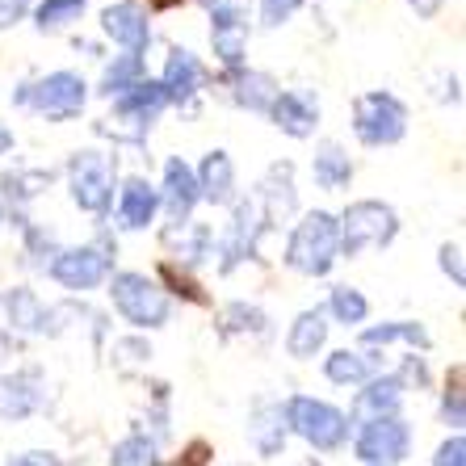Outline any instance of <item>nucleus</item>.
<instances>
[{"label": "nucleus", "mask_w": 466, "mask_h": 466, "mask_svg": "<svg viewBox=\"0 0 466 466\" xmlns=\"http://www.w3.org/2000/svg\"><path fill=\"white\" fill-rule=\"evenodd\" d=\"M303 0H260V22L265 25H282Z\"/></svg>", "instance_id": "2f4dec72"}, {"label": "nucleus", "mask_w": 466, "mask_h": 466, "mask_svg": "<svg viewBox=\"0 0 466 466\" xmlns=\"http://www.w3.org/2000/svg\"><path fill=\"white\" fill-rule=\"evenodd\" d=\"M88 0H43L38 5V30H59V25L76 22L80 13H85Z\"/></svg>", "instance_id": "a878e982"}, {"label": "nucleus", "mask_w": 466, "mask_h": 466, "mask_svg": "<svg viewBox=\"0 0 466 466\" xmlns=\"http://www.w3.org/2000/svg\"><path fill=\"white\" fill-rule=\"evenodd\" d=\"M22 13H25V0H0V30H5V25H13Z\"/></svg>", "instance_id": "f704fd0d"}, {"label": "nucleus", "mask_w": 466, "mask_h": 466, "mask_svg": "<svg viewBox=\"0 0 466 466\" xmlns=\"http://www.w3.org/2000/svg\"><path fill=\"white\" fill-rule=\"evenodd\" d=\"M328 379L332 382H361L370 374V366H366V358L361 353H349V349H340V353H332L328 358Z\"/></svg>", "instance_id": "bb28decb"}, {"label": "nucleus", "mask_w": 466, "mask_h": 466, "mask_svg": "<svg viewBox=\"0 0 466 466\" xmlns=\"http://www.w3.org/2000/svg\"><path fill=\"white\" fill-rule=\"evenodd\" d=\"M198 198H210V202H228L231 198V160H228V152H210L207 160H202Z\"/></svg>", "instance_id": "aec40b11"}, {"label": "nucleus", "mask_w": 466, "mask_h": 466, "mask_svg": "<svg viewBox=\"0 0 466 466\" xmlns=\"http://www.w3.org/2000/svg\"><path fill=\"white\" fill-rule=\"evenodd\" d=\"M282 437H286L282 408H265V412L252 420V441H257L260 454H278V450H282Z\"/></svg>", "instance_id": "4be33fe9"}, {"label": "nucleus", "mask_w": 466, "mask_h": 466, "mask_svg": "<svg viewBox=\"0 0 466 466\" xmlns=\"http://www.w3.org/2000/svg\"><path fill=\"white\" fill-rule=\"evenodd\" d=\"M51 278L67 290H93L109 278V252L106 248H67L55 257Z\"/></svg>", "instance_id": "1a4fd4ad"}, {"label": "nucleus", "mask_w": 466, "mask_h": 466, "mask_svg": "<svg viewBox=\"0 0 466 466\" xmlns=\"http://www.w3.org/2000/svg\"><path fill=\"white\" fill-rule=\"evenodd\" d=\"M286 424H290L303 441H311L315 450H337L349 433V420L337 408H328V403H319V400H307V395H294L290 400Z\"/></svg>", "instance_id": "39448f33"}, {"label": "nucleus", "mask_w": 466, "mask_h": 466, "mask_svg": "<svg viewBox=\"0 0 466 466\" xmlns=\"http://www.w3.org/2000/svg\"><path fill=\"white\" fill-rule=\"evenodd\" d=\"M358 458H366L374 466H390V462H400V458H408V424L400 416H382V420L361 424Z\"/></svg>", "instance_id": "6e6552de"}, {"label": "nucleus", "mask_w": 466, "mask_h": 466, "mask_svg": "<svg viewBox=\"0 0 466 466\" xmlns=\"http://www.w3.org/2000/svg\"><path fill=\"white\" fill-rule=\"evenodd\" d=\"M101 25H106V34L114 43L127 46V55H143V46L152 38L147 17H143L139 5H109V9L101 13Z\"/></svg>", "instance_id": "9d476101"}, {"label": "nucleus", "mask_w": 466, "mask_h": 466, "mask_svg": "<svg viewBox=\"0 0 466 466\" xmlns=\"http://www.w3.org/2000/svg\"><path fill=\"white\" fill-rule=\"evenodd\" d=\"M160 278H164V282H168V286H173L177 294H185L189 303H207V294H202V286H198L194 278H189V273H181V269H177L173 260H164V265H160Z\"/></svg>", "instance_id": "c756f323"}, {"label": "nucleus", "mask_w": 466, "mask_h": 466, "mask_svg": "<svg viewBox=\"0 0 466 466\" xmlns=\"http://www.w3.org/2000/svg\"><path fill=\"white\" fill-rule=\"evenodd\" d=\"M109 294H114V307H118L135 328H160L164 319H168V299H164L160 286L147 282L143 273H118L114 286H109Z\"/></svg>", "instance_id": "7ed1b4c3"}, {"label": "nucleus", "mask_w": 466, "mask_h": 466, "mask_svg": "<svg viewBox=\"0 0 466 466\" xmlns=\"http://www.w3.org/2000/svg\"><path fill=\"white\" fill-rule=\"evenodd\" d=\"M337 252H340V223L328 210H315L294 228L286 260H290V269L307 273V278H324L332 269Z\"/></svg>", "instance_id": "f257e3e1"}, {"label": "nucleus", "mask_w": 466, "mask_h": 466, "mask_svg": "<svg viewBox=\"0 0 466 466\" xmlns=\"http://www.w3.org/2000/svg\"><path fill=\"white\" fill-rule=\"evenodd\" d=\"M118 215H122V228H147V223H152V215H156V189L147 181H139V177H135V181H127Z\"/></svg>", "instance_id": "6ab92c4d"}, {"label": "nucleus", "mask_w": 466, "mask_h": 466, "mask_svg": "<svg viewBox=\"0 0 466 466\" xmlns=\"http://www.w3.org/2000/svg\"><path fill=\"white\" fill-rule=\"evenodd\" d=\"M198 202V177L185 160H168L164 164V207L173 218H185Z\"/></svg>", "instance_id": "f8f14e48"}, {"label": "nucleus", "mask_w": 466, "mask_h": 466, "mask_svg": "<svg viewBox=\"0 0 466 466\" xmlns=\"http://www.w3.org/2000/svg\"><path fill=\"white\" fill-rule=\"evenodd\" d=\"M109 466H156V445L147 437H127V441L114 450Z\"/></svg>", "instance_id": "cd10ccee"}, {"label": "nucleus", "mask_w": 466, "mask_h": 466, "mask_svg": "<svg viewBox=\"0 0 466 466\" xmlns=\"http://www.w3.org/2000/svg\"><path fill=\"white\" fill-rule=\"evenodd\" d=\"M437 466H466V441L462 437H450V441L437 450Z\"/></svg>", "instance_id": "473e14b6"}, {"label": "nucleus", "mask_w": 466, "mask_h": 466, "mask_svg": "<svg viewBox=\"0 0 466 466\" xmlns=\"http://www.w3.org/2000/svg\"><path fill=\"white\" fill-rule=\"evenodd\" d=\"M9 466H59V458H55V454H43V450H34V454L13 458Z\"/></svg>", "instance_id": "c9c22d12"}, {"label": "nucleus", "mask_w": 466, "mask_h": 466, "mask_svg": "<svg viewBox=\"0 0 466 466\" xmlns=\"http://www.w3.org/2000/svg\"><path fill=\"white\" fill-rule=\"evenodd\" d=\"M332 311H337L340 324H361L366 319V299L353 286H337L332 290Z\"/></svg>", "instance_id": "c85d7f7f"}, {"label": "nucleus", "mask_w": 466, "mask_h": 466, "mask_svg": "<svg viewBox=\"0 0 466 466\" xmlns=\"http://www.w3.org/2000/svg\"><path fill=\"white\" fill-rule=\"evenodd\" d=\"M349 177H353V164H349V156L340 152L337 143H328L324 152L315 156V181L324 185V189H345Z\"/></svg>", "instance_id": "412c9836"}, {"label": "nucleus", "mask_w": 466, "mask_h": 466, "mask_svg": "<svg viewBox=\"0 0 466 466\" xmlns=\"http://www.w3.org/2000/svg\"><path fill=\"white\" fill-rule=\"evenodd\" d=\"M358 139L370 143V147H387V143H400L403 130H408V109L400 101L390 97V93H366L358 101Z\"/></svg>", "instance_id": "423d86ee"}, {"label": "nucleus", "mask_w": 466, "mask_h": 466, "mask_svg": "<svg viewBox=\"0 0 466 466\" xmlns=\"http://www.w3.org/2000/svg\"><path fill=\"white\" fill-rule=\"evenodd\" d=\"M441 269L450 273V278H454L458 286L466 282V273H462V252H458L454 244H445V248H441Z\"/></svg>", "instance_id": "72a5a7b5"}, {"label": "nucleus", "mask_w": 466, "mask_h": 466, "mask_svg": "<svg viewBox=\"0 0 466 466\" xmlns=\"http://www.w3.org/2000/svg\"><path fill=\"white\" fill-rule=\"evenodd\" d=\"M324 337H328L324 311H303V315H299V319L290 324L286 349H290V358H315V349L324 345Z\"/></svg>", "instance_id": "a211bd4d"}, {"label": "nucleus", "mask_w": 466, "mask_h": 466, "mask_svg": "<svg viewBox=\"0 0 466 466\" xmlns=\"http://www.w3.org/2000/svg\"><path fill=\"white\" fill-rule=\"evenodd\" d=\"M9 143H13V139H9V130L0 127V152H5V147H9Z\"/></svg>", "instance_id": "58836bf2"}, {"label": "nucleus", "mask_w": 466, "mask_h": 466, "mask_svg": "<svg viewBox=\"0 0 466 466\" xmlns=\"http://www.w3.org/2000/svg\"><path fill=\"white\" fill-rule=\"evenodd\" d=\"M273 122L286 130V135H294V139H307L315 130V122H319V106H315L307 93H278L269 106Z\"/></svg>", "instance_id": "9b49d317"}, {"label": "nucleus", "mask_w": 466, "mask_h": 466, "mask_svg": "<svg viewBox=\"0 0 466 466\" xmlns=\"http://www.w3.org/2000/svg\"><path fill=\"white\" fill-rule=\"evenodd\" d=\"M366 345H387V340H408V345L429 349V332L420 324H382V328H366L361 332Z\"/></svg>", "instance_id": "b1692460"}, {"label": "nucleus", "mask_w": 466, "mask_h": 466, "mask_svg": "<svg viewBox=\"0 0 466 466\" xmlns=\"http://www.w3.org/2000/svg\"><path fill=\"white\" fill-rule=\"evenodd\" d=\"M85 97H88V85L76 72H51V76H43L38 85H25L22 93H17L22 106L38 109L46 118H72V114L85 109Z\"/></svg>", "instance_id": "20e7f679"}, {"label": "nucleus", "mask_w": 466, "mask_h": 466, "mask_svg": "<svg viewBox=\"0 0 466 466\" xmlns=\"http://www.w3.org/2000/svg\"><path fill=\"white\" fill-rule=\"evenodd\" d=\"M152 9H177V5H185V0H147Z\"/></svg>", "instance_id": "4c0bfd02"}, {"label": "nucleus", "mask_w": 466, "mask_h": 466, "mask_svg": "<svg viewBox=\"0 0 466 466\" xmlns=\"http://www.w3.org/2000/svg\"><path fill=\"white\" fill-rule=\"evenodd\" d=\"M173 466H181V462H173Z\"/></svg>", "instance_id": "ea45409f"}, {"label": "nucleus", "mask_w": 466, "mask_h": 466, "mask_svg": "<svg viewBox=\"0 0 466 466\" xmlns=\"http://www.w3.org/2000/svg\"><path fill=\"white\" fill-rule=\"evenodd\" d=\"M445 416H450V424H462V366H454V374H450V390H445Z\"/></svg>", "instance_id": "7c9ffc66"}, {"label": "nucleus", "mask_w": 466, "mask_h": 466, "mask_svg": "<svg viewBox=\"0 0 466 466\" xmlns=\"http://www.w3.org/2000/svg\"><path fill=\"white\" fill-rule=\"evenodd\" d=\"M210 38H215V55L228 67L244 64V17L236 9H215V22H210Z\"/></svg>", "instance_id": "2eb2a0df"}, {"label": "nucleus", "mask_w": 466, "mask_h": 466, "mask_svg": "<svg viewBox=\"0 0 466 466\" xmlns=\"http://www.w3.org/2000/svg\"><path fill=\"white\" fill-rule=\"evenodd\" d=\"M416 9V17H437V9H441V0H408Z\"/></svg>", "instance_id": "e433bc0d"}, {"label": "nucleus", "mask_w": 466, "mask_h": 466, "mask_svg": "<svg viewBox=\"0 0 466 466\" xmlns=\"http://www.w3.org/2000/svg\"><path fill=\"white\" fill-rule=\"evenodd\" d=\"M168 106V97H164V88L160 85H152V80H147V85H135V88H127V93H122L118 97V118L122 122H135V127H152V118L156 114H160V109Z\"/></svg>", "instance_id": "ddd939ff"}, {"label": "nucleus", "mask_w": 466, "mask_h": 466, "mask_svg": "<svg viewBox=\"0 0 466 466\" xmlns=\"http://www.w3.org/2000/svg\"><path fill=\"white\" fill-rule=\"evenodd\" d=\"M400 231V218L387 202H353L340 218V248L345 257H358L366 248H382Z\"/></svg>", "instance_id": "f03ea898"}, {"label": "nucleus", "mask_w": 466, "mask_h": 466, "mask_svg": "<svg viewBox=\"0 0 466 466\" xmlns=\"http://www.w3.org/2000/svg\"><path fill=\"white\" fill-rule=\"evenodd\" d=\"M273 97H278V85L269 76H260V72H248V76L236 80V101L248 109H269Z\"/></svg>", "instance_id": "5701e85b"}, {"label": "nucleus", "mask_w": 466, "mask_h": 466, "mask_svg": "<svg viewBox=\"0 0 466 466\" xmlns=\"http://www.w3.org/2000/svg\"><path fill=\"white\" fill-rule=\"evenodd\" d=\"M395 403H400V382L395 379H379L370 382L366 390L358 395V408H353V416L358 420H382V416H395Z\"/></svg>", "instance_id": "f3484780"}, {"label": "nucleus", "mask_w": 466, "mask_h": 466, "mask_svg": "<svg viewBox=\"0 0 466 466\" xmlns=\"http://www.w3.org/2000/svg\"><path fill=\"white\" fill-rule=\"evenodd\" d=\"M198 80H202V67H198V59L189 51H181V46H177V51L168 55V64H164V80H160L164 97L181 106V101L194 97Z\"/></svg>", "instance_id": "4468645a"}, {"label": "nucleus", "mask_w": 466, "mask_h": 466, "mask_svg": "<svg viewBox=\"0 0 466 466\" xmlns=\"http://www.w3.org/2000/svg\"><path fill=\"white\" fill-rule=\"evenodd\" d=\"M109 194H114V168L101 152H80L72 160V198L80 210H106Z\"/></svg>", "instance_id": "0eeeda50"}, {"label": "nucleus", "mask_w": 466, "mask_h": 466, "mask_svg": "<svg viewBox=\"0 0 466 466\" xmlns=\"http://www.w3.org/2000/svg\"><path fill=\"white\" fill-rule=\"evenodd\" d=\"M139 72H143V59H139V55H122L118 64H114V67H109V72H106V80H101V88H106L109 97H114V93H118V97H122L127 88H135V85H139Z\"/></svg>", "instance_id": "393cba45"}, {"label": "nucleus", "mask_w": 466, "mask_h": 466, "mask_svg": "<svg viewBox=\"0 0 466 466\" xmlns=\"http://www.w3.org/2000/svg\"><path fill=\"white\" fill-rule=\"evenodd\" d=\"M38 408V387L30 374H5L0 379V416L5 420H22Z\"/></svg>", "instance_id": "dca6fc26"}]
</instances>
